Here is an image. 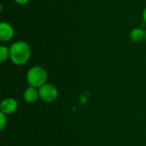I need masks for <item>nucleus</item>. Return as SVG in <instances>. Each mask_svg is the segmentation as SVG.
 Wrapping results in <instances>:
<instances>
[{
    "instance_id": "f257e3e1",
    "label": "nucleus",
    "mask_w": 146,
    "mask_h": 146,
    "mask_svg": "<svg viewBox=\"0 0 146 146\" xmlns=\"http://www.w3.org/2000/svg\"><path fill=\"white\" fill-rule=\"evenodd\" d=\"M31 56L29 45L24 41H16L9 47V58L15 65L26 64Z\"/></svg>"
},
{
    "instance_id": "f03ea898",
    "label": "nucleus",
    "mask_w": 146,
    "mask_h": 146,
    "mask_svg": "<svg viewBox=\"0 0 146 146\" xmlns=\"http://www.w3.org/2000/svg\"><path fill=\"white\" fill-rule=\"evenodd\" d=\"M47 77V72L43 67L34 66L28 70L27 74V81L30 86L38 89L46 84Z\"/></svg>"
},
{
    "instance_id": "7ed1b4c3",
    "label": "nucleus",
    "mask_w": 146,
    "mask_h": 146,
    "mask_svg": "<svg viewBox=\"0 0 146 146\" xmlns=\"http://www.w3.org/2000/svg\"><path fill=\"white\" fill-rule=\"evenodd\" d=\"M39 98L46 103H51L55 101L58 97V90L52 84L46 83L38 88Z\"/></svg>"
},
{
    "instance_id": "20e7f679",
    "label": "nucleus",
    "mask_w": 146,
    "mask_h": 146,
    "mask_svg": "<svg viewBox=\"0 0 146 146\" xmlns=\"http://www.w3.org/2000/svg\"><path fill=\"white\" fill-rule=\"evenodd\" d=\"M18 108V103L15 98H7L3 99L0 104V110L5 115H11L16 111Z\"/></svg>"
},
{
    "instance_id": "39448f33",
    "label": "nucleus",
    "mask_w": 146,
    "mask_h": 146,
    "mask_svg": "<svg viewBox=\"0 0 146 146\" xmlns=\"http://www.w3.org/2000/svg\"><path fill=\"white\" fill-rule=\"evenodd\" d=\"M14 36V29L12 26L7 22L0 23V39L2 41H9Z\"/></svg>"
},
{
    "instance_id": "423d86ee",
    "label": "nucleus",
    "mask_w": 146,
    "mask_h": 146,
    "mask_svg": "<svg viewBox=\"0 0 146 146\" xmlns=\"http://www.w3.org/2000/svg\"><path fill=\"white\" fill-rule=\"evenodd\" d=\"M23 98L28 104L35 103L39 98L38 89L33 87V86H29V87L26 88L23 92Z\"/></svg>"
},
{
    "instance_id": "0eeeda50",
    "label": "nucleus",
    "mask_w": 146,
    "mask_h": 146,
    "mask_svg": "<svg viewBox=\"0 0 146 146\" xmlns=\"http://www.w3.org/2000/svg\"><path fill=\"white\" fill-rule=\"evenodd\" d=\"M131 39L134 42H139L145 37V32L141 28H134L130 33Z\"/></svg>"
},
{
    "instance_id": "6e6552de",
    "label": "nucleus",
    "mask_w": 146,
    "mask_h": 146,
    "mask_svg": "<svg viewBox=\"0 0 146 146\" xmlns=\"http://www.w3.org/2000/svg\"><path fill=\"white\" fill-rule=\"evenodd\" d=\"M9 57V48L7 46H1L0 47V62H3Z\"/></svg>"
},
{
    "instance_id": "1a4fd4ad",
    "label": "nucleus",
    "mask_w": 146,
    "mask_h": 146,
    "mask_svg": "<svg viewBox=\"0 0 146 146\" xmlns=\"http://www.w3.org/2000/svg\"><path fill=\"white\" fill-rule=\"evenodd\" d=\"M7 115L3 114V112H0V130H3L4 127L7 125Z\"/></svg>"
},
{
    "instance_id": "9d476101",
    "label": "nucleus",
    "mask_w": 146,
    "mask_h": 146,
    "mask_svg": "<svg viewBox=\"0 0 146 146\" xmlns=\"http://www.w3.org/2000/svg\"><path fill=\"white\" fill-rule=\"evenodd\" d=\"M18 4H26L29 2V0H15Z\"/></svg>"
},
{
    "instance_id": "9b49d317",
    "label": "nucleus",
    "mask_w": 146,
    "mask_h": 146,
    "mask_svg": "<svg viewBox=\"0 0 146 146\" xmlns=\"http://www.w3.org/2000/svg\"><path fill=\"white\" fill-rule=\"evenodd\" d=\"M143 19L146 23V8L144 9V12H143Z\"/></svg>"
},
{
    "instance_id": "f8f14e48",
    "label": "nucleus",
    "mask_w": 146,
    "mask_h": 146,
    "mask_svg": "<svg viewBox=\"0 0 146 146\" xmlns=\"http://www.w3.org/2000/svg\"><path fill=\"white\" fill-rule=\"evenodd\" d=\"M145 40H146V31H145Z\"/></svg>"
}]
</instances>
